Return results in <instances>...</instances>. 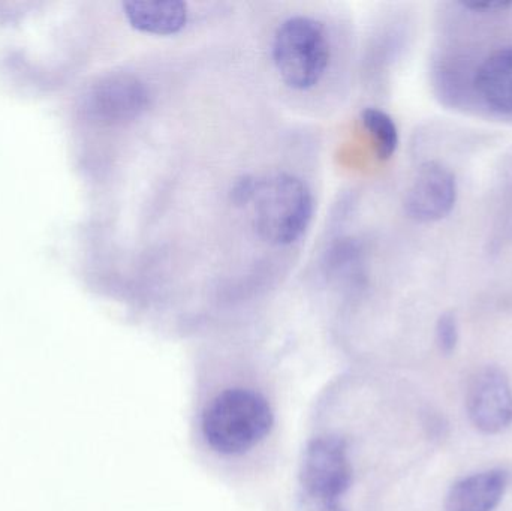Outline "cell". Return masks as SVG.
Returning <instances> with one entry per match:
<instances>
[{"instance_id":"cell-6","label":"cell","mask_w":512,"mask_h":511,"mask_svg":"<svg viewBox=\"0 0 512 511\" xmlns=\"http://www.w3.org/2000/svg\"><path fill=\"white\" fill-rule=\"evenodd\" d=\"M466 411L472 425L484 434L496 435L512 423V389L498 368H484L472 377L466 393Z\"/></svg>"},{"instance_id":"cell-11","label":"cell","mask_w":512,"mask_h":511,"mask_svg":"<svg viewBox=\"0 0 512 511\" xmlns=\"http://www.w3.org/2000/svg\"><path fill=\"white\" fill-rule=\"evenodd\" d=\"M361 122L372 138L378 158L390 159L399 147V131L394 120L385 111L369 107L361 113Z\"/></svg>"},{"instance_id":"cell-5","label":"cell","mask_w":512,"mask_h":511,"mask_svg":"<svg viewBox=\"0 0 512 511\" xmlns=\"http://www.w3.org/2000/svg\"><path fill=\"white\" fill-rule=\"evenodd\" d=\"M149 105V89L131 74L108 75L93 84L86 95L87 113L108 125L138 119Z\"/></svg>"},{"instance_id":"cell-8","label":"cell","mask_w":512,"mask_h":511,"mask_svg":"<svg viewBox=\"0 0 512 511\" xmlns=\"http://www.w3.org/2000/svg\"><path fill=\"white\" fill-rule=\"evenodd\" d=\"M474 86L489 110L512 117V45L499 48L481 63Z\"/></svg>"},{"instance_id":"cell-4","label":"cell","mask_w":512,"mask_h":511,"mask_svg":"<svg viewBox=\"0 0 512 511\" xmlns=\"http://www.w3.org/2000/svg\"><path fill=\"white\" fill-rule=\"evenodd\" d=\"M352 483L348 447L339 437L310 441L300 468L301 503L304 511H345L340 498Z\"/></svg>"},{"instance_id":"cell-3","label":"cell","mask_w":512,"mask_h":511,"mask_svg":"<svg viewBox=\"0 0 512 511\" xmlns=\"http://www.w3.org/2000/svg\"><path fill=\"white\" fill-rule=\"evenodd\" d=\"M277 74L289 89L309 90L324 78L331 59L327 30L312 17L295 15L279 24L271 44Z\"/></svg>"},{"instance_id":"cell-13","label":"cell","mask_w":512,"mask_h":511,"mask_svg":"<svg viewBox=\"0 0 512 511\" xmlns=\"http://www.w3.org/2000/svg\"><path fill=\"white\" fill-rule=\"evenodd\" d=\"M466 9H471L474 12H483V14H490V12H504L512 8V2H474L463 3Z\"/></svg>"},{"instance_id":"cell-7","label":"cell","mask_w":512,"mask_h":511,"mask_svg":"<svg viewBox=\"0 0 512 511\" xmlns=\"http://www.w3.org/2000/svg\"><path fill=\"white\" fill-rule=\"evenodd\" d=\"M456 201L454 174L439 162H426L418 168L406 191L405 210L414 221L429 224L450 215Z\"/></svg>"},{"instance_id":"cell-12","label":"cell","mask_w":512,"mask_h":511,"mask_svg":"<svg viewBox=\"0 0 512 511\" xmlns=\"http://www.w3.org/2000/svg\"><path fill=\"white\" fill-rule=\"evenodd\" d=\"M436 341L445 354H451L456 350L459 342V326H457L456 317L450 312L441 315L436 324Z\"/></svg>"},{"instance_id":"cell-9","label":"cell","mask_w":512,"mask_h":511,"mask_svg":"<svg viewBox=\"0 0 512 511\" xmlns=\"http://www.w3.org/2000/svg\"><path fill=\"white\" fill-rule=\"evenodd\" d=\"M122 6L128 23L149 35H177L189 20L188 5L179 0H131Z\"/></svg>"},{"instance_id":"cell-2","label":"cell","mask_w":512,"mask_h":511,"mask_svg":"<svg viewBox=\"0 0 512 511\" xmlns=\"http://www.w3.org/2000/svg\"><path fill=\"white\" fill-rule=\"evenodd\" d=\"M273 426V411L264 396L252 390H227L204 411L207 444L222 455H242L261 443Z\"/></svg>"},{"instance_id":"cell-1","label":"cell","mask_w":512,"mask_h":511,"mask_svg":"<svg viewBox=\"0 0 512 511\" xmlns=\"http://www.w3.org/2000/svg\"><path fill=\"white\" fill-rule=\"evenodd\" d=\"M233 197L236 203L251 207L256 234L273 246L294 245L312 221V192L294 174L246 177L234 186Z\"/></svg>"},{"instance_id":"cell-10","label":"cell","mask_w":512,"mask_h":511,"mask_svg":"<svg viewBox=\"0 0 512 511\" xmlns=\"http://www.w3.org/2000/svg\"><path fill=\"white\" fill-rule=\"evenodd\" d=\"M505 471L489 470L459 480L448 494L447 511H495L507 491Z\"/></svg>"}]
</instances>
